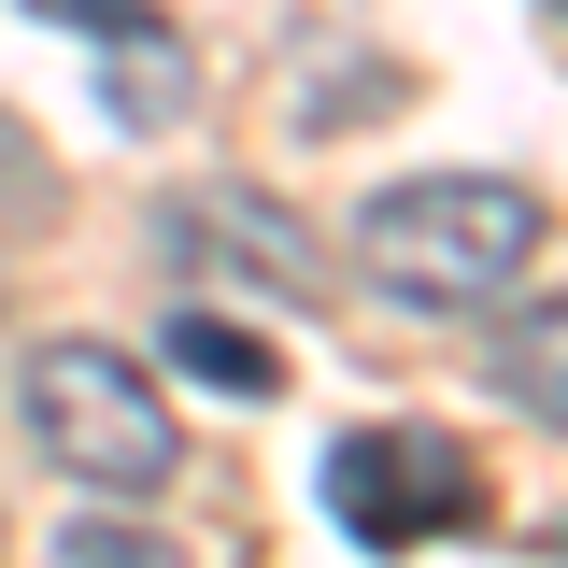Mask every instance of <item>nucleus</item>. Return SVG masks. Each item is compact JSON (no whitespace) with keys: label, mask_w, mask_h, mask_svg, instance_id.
<instances>
[{"label":"nucleus","mask_w":568,"mask_h":568,"mask_svg":"<svg viewBox=\"0 0 568 568\" xmlns=\"http://www.w3.org/2000/svg\"><path fill=\"white\" fill-rule=\"evenodd\" d=\"M540 227L555 213L511 171H413V185H369L355 200V256L413 313H484V298H511L540 271Z\"/></svg>","instance_id":"f257e3e1"},{"label":"nucleus","mask_w":568,"mask_h":568,"mask_svg":"<svg viewBox=\"0 0 568 568\" xmlns=\"http://www.w3.org/2000/svg\"><path fill=\"white\" fill-rule=\"evenodd\" d=\"M14 413L43 440V469H71V484H100V497H156L171 484V398L114 342H43L14 369Z\"/></svg>","instance_id":"f03ea898"},{"label":"nucleus","mask_w":568,"mask_h":568,"mask_svg":"<svg viewBox=\"0 0 568 568\" xmlns=\"http://www.w3.org/2000/svg\"><path fill=\"white\" fill-rule=\"evenodd\" d=\"M327 511L355 555H426V540L484 526V469L440 426H355V440H327Z\"/></svg>","instance_id":"7ed1b4c3"},{"label":"nucleus","mask_w":568,"mask_h":568,"mask_svg":"<svg viewBox=\"0 0 568 568\" xmlns=\"http://www.w3.org/2000/svg\"><path fill=\"white\" fill-rule=\"evenodd\" d=\"M29 14H71V29L100 43L114 129H185V114H200V58H185V29H171L156 0H29Z\"/></svg>","instance_id":"20e7f679"},{"label":"nucleus","mask_w":568,"mask_h":568,"mask_svg":"<svg viewBox=\"0 0 568 568\" xmlns=\"http://www.w3.org/2000/svg\"><path fill=\"white\" fill-rule=\"evenodd\" d=\"M171 242H185V256H227L242 284H313V242H298V213L242 200V185H200V200L171 213Z\"/></svg>","instance_id":"39448f33"},{"label":"nucleus","mask_w":568,"mask_h":568,"mask_svg":"<svg viewBox=\"0 0 568 568\" xmlns=\"http://www.w3.org/2000/svg\"><path fill=\"white\" fill-rule=\"evenodd\" d=\"M171 369H185V384H227V398H271V384H284V355L256 342V327H227L213 298L171 313Z\"/></svg>","instance_id":"423d86ee"},{"label":"nucleus","mask_w":568,"mask_h":568,"mask_svg":"<svg viewBox=\"0 0 568 568\" xmlns=\"http://www.w3.org/2000/svg\"><path fill=\"white\" fill-rule=\"evenodd\" d=\"M497 384H511L540 426H568V298H526V313H511V342H497Z\"/></svg>","instance_id":"0eeeda50"},{"label":"nucleus","mask_w":568,"mask_h":568,"mask_svg":"<svg viewBox=\"0 0 568 568\" xmlns=\"http://www.w3.org/2000/svg\"><path fill=\"white\" fill-rule=\"evenodd\" d=\"M58 568H185L156 526H114V511H85V526H58Z\"/></svg>","instance_id":"6e6552de"},{"label":"nucleus","mask_w":568,"mask_h":568,"mask_svg":"<svg viewBox=\"0 0 568 568\" xmlns=\"http://www.w3.org/2000/svg\"><path fill=\"white\" fill-rule=\"evenodd\" d=\"M43 213H58V185H43V142L0 114V227H43Z\"/></svg>","instance_id":"1a4fd4ad"},{"label":"nucleus","mask_w":568,"mask_h":568,"mask_svg":"<svg viewBox=\"0 0 568 568\" xmlns=\"http://www.w3.org/2000/svg\"><path fill=\"white\" fill-rule=\"evenodd\" d=\"M555 568H568V526H555Z\"/></svg>","instance_id":"9d476101"}]
</instances>
